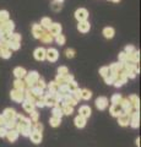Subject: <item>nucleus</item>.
<instances>
[{"instance_id":"45","label":"nucleus","mask_w":141,"mask_h":147,"mask_svg":"<svg viewBox=\"0 0 141 147\" xmlns=\"http://www.w3.org/2000/svg\"><path fill=\"white\" fill-rule=\"evenodd\" d=\"M70 94L72 96V98H74L77 103L80 102V99H81V90H80V88H77L76 91H74V92H72V93H70Z\"/></svg>"},{"instance_id":"53","label":"nucleus","mask_w":141,"mask_h":147,"mask_svg":"<svg viewBox=\"0 0 141 147\" xmlns=\"http://www.w3.org/2000/svg\"><path fill=\"white\" fill-rule=\"evenodd\" d=\"M51 9L54 11H60L61 10V5H60V3H57V1H54L53 4H51Z\"/></svg>"},{"instance_id":"24","label":"nucleus","mask_w":141,"mask_h":147,"mask_svg":"<svg viewBox=\"0 0 141 147\" xmlns=\"http://www.w3.org/2000/svg\"><path fill=\"white\" fill-rule=\"evenodd\" d=\"M5 137H7L9 142H15L17 139H19V132H17L15 129H12V130H7Z\"/></svg>"},{"instance_id":"49","label":"nucleus","mask_w":141,"mask_h":147,"mask_svg":"<svg viewBox=\"0 0 141 147\" xmlns=\"http://www.w3.org/2000/svg\"><path fill=\"white\" fill-rule=\"evenodd\" d=\"M75 54H76V52H75V49H72V48H67L65 50V55L67 59H72L75 57Z\"/></svg>"},{"instance_id":"30","label":"nucleus","mask_w":141,"mask_h":147,"mask_svg":"<svg viewBox=\"0 0 141 147\" xmlns=\"http://www.w3.org/2000/svg\"><path fill=\"white\" fill-rule=\"evenodd\" d=\"M30 91L32 92V93L36 96V97H43V96H44V90L39 88L38 86H33V87H31Z\"/></svg>"},{"instance_id":"6","label":"nucleus","mask_w":141,"mask_h":147,"mask_svg":"<svg viewBox=\"0 0 141 147\" xmlns=\"http://www.w3.org/2000/svg\"><path fill=\"white\" fill-rule=\"evenodd\" d=\"M75 18L79 22H81V21H87V18H88V11L86 10L85 7L77 9V10L75 11Z\"/></svg>"},{"instance_id":"39","label":"nucleus","mask_w":141,"mask_h":147,"mask_svg":"<svg viewBox=\"0 0 141 147\" xmlns=\"http://www.w3.org/2000/svg\"><path fill=\"white\" fill-rule=\"evenodd\" d=\"M121 99H123L121 94H119V93H114V94H113L112 97H111V103H112V104H119Z\"/></svg>"},{"instance_id":"51","label":"nucleus","mask_w":141,"mask_h":147,"mask_svg":"<svg viewBox=\"0 0 141 147\" xmlns=\"http://www.w3.org/2000/svg\"><path fill=\"white\" fill-rule=\"evenodd\" d=\"M55 84L58 86H60V85H65L66 84V80H65V76H57L55 77Z\"/></svg>"},{"instance_id":"33","label":"nucleus","mask_w":141,"mask_h":147,"mask_svg":"<svg viewBox=\"0 0 141 147\" xmlns=\"http://www.w3.org/2000/svg\"><path fill=\"white\" fill-rule=\"evenodd\" d=\"M53 24L52 20H51V17H43L42 20H40V26H42V28L44 30H48L49 27H51V25Z\"/></svg>"},{"instance_id":"1","label":"nucleus","mask_w":141,"mask_h":147,"mask_svg":"<svg viewBox=\"0 0 141 147\" xmlns=\"http://www.w3.org/2000/svg\"><path fill=\"white\" fill-rule=\"evenodd\" d=\"M38 80H39V74L37 71H30V72H27L25 76V85H26V87L31 88V87L36 86Z\"/></svg>"},{"instance_id":"46","label":"nucleus","mask_w":141,"mask_h":147,"mask_svg":"<svg viewBox=\"0 0 141 147\" xmlns=\"http://www.w3.org/2000/svg\"><path fill=\"white\" fill-rule=\"evenodd\" d=\"M67 74H69V69L66 66H59L58 67V75L59 76H65Z\"/></svg>"},{"instance_id":"9","label":"nucleus","mask_w":141,"mask_h":147,"mask_svg":"<svg viewBox=\"0 0 141 147\" xmlns=\"http://www.w3.org/2000/svg\"><path fill=\"white\" fill-rule=\"evenodd\" d=\"M61 30H63L61 28V25L60 24H57V22H55V24H52L51 25V27L48 28V32H49V34H51L53 38H54V37H57L58 34L61 33Z\"/></svg>"},{"instance_id":"43","label":"nucleus","mask_w":141,"mask_h":147,"mask_svg":"<svg viewBox=\"0 0 141 147\" xmlns=\"http://www.w3.org/2000/svg\"><path fill=\"white\" fill-rule=\"evenodd\" d=\"M109 74H111V71H109V67L108 66H102L101 69H99V75H101L103 79H104V77H107Z\"/></svg>"},{"instance_id":"52","label":"nucleus","mask_w":141,"mask_h":147,"mask_svg":"<svg viewBox=\"0 0 141 147\" xmlns=\"http://www.w3.org/2000/svg\"><path fill=\"white\" fill-rule=\"evenodd\" d=\"M0 58H4V59H9L11 58V50L10 49H3L1 52V57Z\"/></svg>"},{"instance_id":"31","label":"nucleus","mask_w":141,"mask_h":147,"mask_svg":"<svg viewBox=\"0 0 141 147\" xmlns=\"http://www.w3.org/2000/svg\"><path fill=\"white\" fill-rule=\"evenodd\" d=\"M40 42H43V43H52L53 42V37L49 34V32H43L42 36H40Z\"/></svg>"},{"instance_id":"35","label":"nucleus","mask_w":141,"mask_h":147,"mask_svg":"<svg viewBox=\"0 0 141 147\" xmlns=\"http://www.w3.org/2000/svg\"><path fill=\"white\" fill-rule=\"evenodd\" d=\"M91 97H92V92H91L90 90H81V99H85V100H88L91 99Z\"/></svg>"},{"instance_id":"19","label":"nucleus","mask_w":141,"mask_h":147,"mask_svg":"<svg viewBox=\"0 0 141 147\" xmlns=\"http://www.w3.org/2000/svg\"><path fill=\"white\" fill-rule=\"evenodd\" d=\"M140 61V52L135 50L134 53H131L128 55V60L126 63H130V64H138Z\"/></svg>"},{"instance_id":"57","label":"nucleus","mask_w":141,"mask_h":147,"mask_svg":"<svg viewBox=\"0 0 141 147\" xmlns=\"http://www.w3.org/2000/svg\"><path fill=\"white\" fill-rule=\"evenodd\" d=\"M5 124H6V120L4 119L1 114H0V127H5Z\"/></svg>"},{"instance_id":"18","label":"nucleus","mask_w":141,"mask_h":147,"mask_svg":"<svg viewBox=\"0 0 141 147\" xmlns=\"http://www.w3.org/2000/svg\"><path fill=\"white\" fill-rule=\"evenodd\" d=\"M128 99H129L130 104L133 105V108L139 112V109H140V99H139L138 96H136V94H131V96H129V97H128Z\"/></svg>"},{"instance_id":"58","label":"nucleus","mask_w":141,"mask_h":147,"mask_svg":"<svg viewBox=\"0 0 141 147\" xmlns=\"http://www.w3.org/2000/svg\"><path fill=\"white\" fill-rule=\"evenodd\" d=\"M6 132H7V130L5 127H0V137H5Z\"/></svg>"},{"instance_id":"41","label":"nucleus","mask_w":141,"mask_h":147,"mask_svg":"<svg viewBox=\"0 0 141 147\" xmlns=\"http://www.w3.org/2000/svg\"><path fill=\"white\" fill-rule=\"evenodd\" d=\"M43 129H44L43 124H40V123H38V121L32 124V131H36V132H42V131H43Z\"/></svg>"},{"instance_id":"54","label":"nucleus","mask_w":141,"mask_h":147,"mask_svg":"<svg viewBox=\"0 0 141 147\" xmlns=\"http://www.w3.org/2000/svg\"><path fill=\"white\" fill-rule=\"evenodd\" d=\"M118 57H119V61L120 63H126V60H128V54L124 53V52H120Z\"/></svg>"},{"instance_id":"42","label":"nucleus","mask_w":141,"mask_h":147,"mask_svg":"<svg viewBox=\"0 0 141 147\" xmlns=\"http://www.w3.org/2000/svg\"><path fill=\"white\" fill-rule=\"evenodd\" d=\"M55 42L59 44V45H64L65 44V42H66V37L64 36V34H58L57 37H55Z\"/></svg>"},{"instance_id":"28","label":"nucleus","mask_w":141,"mask_h":147,"mask_svg":"<svg viewBox=\"0 0 141 147\" xmlns=\"http://www.w3.org/2000/svg\"><path fill=\"white\" fill-rule=\"evenodd\" d=\"M58 87L59 86L55 84V81L49 82V84H48V94H51V96L55 94L57 92H58Z\"/></svg>"},{"instance_id":"15","label":"nucleus","mask_w":141,"mask_h":147,"mask_svg":"<svg viewBox=\"0 0 141 147\" xmlns=\"http://www.w3.org/2000/svg\"><path fill=\"white\" fill-rule=\"evenodd\" d=\"M26 74H27L26 69H25V67H22V66H17V67L13 69V75H15L16 79H20V80L25 79Z\"/></svg>"},{"instance_id":"48","label":"nucleus","mask_w":141,"mask_h":147,"mask_svg":"<svg viewBox=\"0 0 141 147\" xmlns=\"http://www.w3.org/2000/svg\"><path fill=\"white\" fill-rule=\"evenodd\" d=\"M31 114V118H30V120L32 121V123H37L38 121V118H39V114H38V112L37 110H33V112H31L30 113Z\"/></svg>"},{"instance_id":"16","label":"nucleus","mask_w":141,"mask_h":147,"mask_svg":"<svg viewBox=\"0 0 141 147\" xmlns=\"http://www.w3.org/2000/svg\"><path fill=\"white\" fill-rule=\"evenodd\" d=\"M118 124L120 126H128L130 124V115L129 114H120L118 117Z\"/></svg>"},{"instance_id":"22","label":"nucleus","mask_w":141,"mask_h":147,"mask_svg":"<svg viewBox=\"0 0 141 147\" xmlns=\"http://www.w3.org/2000/svg\"><path fill=\"white\" fill-rule=\"evenodd\" d=\"M102 34L104 36V38L112 39L113 37H114V34H115V31H114L113 27H104L103 31H102Z\"/></svg>"},{"instance_id":"14","label":"nucleus","mask_w":141,"mask_h":147,"mask_svg":"<svg viewBox=\"0 0 141 147\" xmlns=\"http://www.w3.org/2000/svg\"><path fill=\"white\" fill-rule=\"evenodd\" d=\"M43 98H44V104L47 107H55V105H58V100L51 94H44Z\"/></svg>"},{"instance_id":"3","label":"nucleus","mask_w":141,"mask_h":147,"mask_svg":"<svg viewBox=\"0 0 141 147\" xmlns=\"http://www.w3.org/2000/svg\"><path fill=\"white\" fill-rule=\"evenodd\" d=\"M45 59L51 63H55L59 59V52L55 48H49L45 49Z\"/></svg>"},{"instance_id":"36","label":"nucleus","mask_w":141,"mask_h":147,"mask_svg":"<svg viewBox=\"0 0 141 147\" xmlns=\"http://www.w3.org/2000/svg\"><path fill=\"white\" fill-rule=\"evenodd\" d=\"M58 93H59V94H61V96L69 94L70 92H69V88H67V84L59 86V87H58Z\"/></svg>"},{"instance_id":"25","label":"nucleus","mask_w":141,"mask_h":147,"mask_svg":"<svg viewBox=\"0 0 141 147\" xmlns=\"http://www.w3.org/2000/svg\"><path fill=\"white\" fill-rule=\"evenodd\" d=\"M5 38L7 39V42H21V34L20 33H15V32H12V33H9L7 36H5Z\"/></svg>"},{"instance_id":"10","label":"nucleus","mask_w":141,"mask_h":147,"mask_svg":"<svg viewBox=\"0 0 141 147\" xmlns=\"http://www.w3.org/2000/svg\"><path fill=\"white\" fill-rule=\"evenodd\" d=\"M96 107L98 110H104L107 107H108V98L104 97V96H101V97H98L96 99Z\"/></svg>"},{"instance_id":"34","label":"nucleus","mask_w":141,"mask_h":147,"mask_svg":"<svg viewBox=\"0 0 141 147\" xmlns=\"http://www.w3.org/2000/svg\"><path fill=\"white\" fill-rule=\"evenodd\" d=\"M52 117H55V118H60L64 115L63 114V110H61V107H59V105H55V107H53V110H52Z\"/></svg>"},{"instance_id":"29","label":"nucleus","mask_w":141,"mask_h":147,"mask_svg":"<svg viewBox=\"0 0 141 147\" xmlns=\"http://www.w3.org/2000/svg\"><path fill=\"white\" fill-rule=\"evenodd\" d=\"M22 108H24L27 113H31V112H33L36 107H34L33 103H31V102H28V100L25 99L24 102H22Z\"/></svg>"},{"instance_id":"47","label":"nucleus","mask_w":141,"mask_h":147,"mask_svg":"<svg viewBox=\"0 0 141 147\" xmlns=\"http://www.w3.org/2000/svg\"><path fill=\"white\" fill-rule=\"evenodd\" d=\"M20 47H21V44L19 42H9V47L7 48L12 52V50H19Z\"/></svg>"},{"instance_id":"55","label":"nucleus","mask_w":141,"mask_h":147,"mask_svg":"<svg viewBox=\"0 0 141 147\" xmlns=\"http://www.w3.org/2000/svg\"><path fill=\"white\" fill-rule=\"evenodd\" d=\"M135 52V47L133 44H129V45H126L125 47V49H124V53H126V54H131V53H134Z\"/></svg>"},{"instance_id":"20","label":"nucleus","mask_w":141,"mask_h":147,"mask_svg":"<svg viewBox=\"0 0 141 147\" xmlns=\"http://www.w3.org/2000/svg\"><path fill=\"white\" fill-rule=\"evenodd\" d=\"M30 139H31V141H32L33 144H36V145L40 144V142H42V140H43L42 132H36V131H32V132H31V135H30Z\"/></svg>"},{"instance_id":"27","label":"nucleus","mask_w":141,"mask_h":147,"mask_svg":"<svg viewBox=\"0 0 141 147\" xmlns=\"http://www.w3.org/2000/svg\"><path fill=\"white\" fill-rule=\"evenodd\" d=\"M74 123H75V126H76V127L82 129V127H85V125H86V119L82 118V117H80V115H77V117L74 119Z\"/></svg>"},{"instance_id":"8","label":"nucleus","mask_w":141,"mask_h":147,"mask_svg":"<svg viewBox=\"0 0 141 147\" xmlns=\"http://www.w3.org/2000/svg\"><path fill=\"white\" fill-rule=\"evenodd\" d=\"M16 110L13 108H6L5 110L3 112L1 115L4 117V119H5L6 121H10V120H15V117H16Z\"/></svg>"},{"instance_id":"4","label":"nucleus","mask_w":141,"mask_h":147,"mask_svg":"<svg viewBox=\"0 0 141 147\" xmlns=\"http://www.w3.org/2000/svg\"><path fill=\"white\" fill-rule=\"evenodd\" d=\"M119 105H120V108H121V114H130L133 113V105L130 104V102H129V99L128 98H123L121 100H120V103H119Z\"/></svg>"},{"instance_id":"21","label":"nucleus","mask_w":141,"mask_h":147,"mask_svg":"<svg viewBox=\"0 0 141 147\" xmlns=\"http://www.w3.org/2000/svg\"><path fill=\"white\" fill-rule=\"evenodd\" d=\"M109 67V71L111 72H114V74H118L119 71H121L123 69H124V63H113L111 64V66H108Z\"/></svg>"},{"instance_id":"32","label":"nucleus","mask_w":141,"mask_h":147,"mask_svg":"<svg viewBox=\"0 0 141 147\" xmlns=\"http://www.w3.org/2000/svg\"><path fill=\"white\" fill-rule=\"evenodd\" d=\"M117 77H118V74L111 72L107 77H104V82H106L107 85H113V84H114V81L117 80Z\"/></svg>"},{"instance_id":"17","label":"nucleus","mask_w":141,"mask_h":147,"mask_svg":"<svg viewBox=\"0 0 141 147\" xmlns=\"http://www.w3.org/2000/svg\"><path fill=\"white\" fill-rule=\"evenodd\" d=\"M43 32H44V30L42 28V26H40V25L34 24V25L32 26V34H33V37H34L36 39H39Z\"/></svg>"},{"instance_id":"37","label":"nucleus","mask_w":141,"mask_h":147,"mask_svg":"<svg viewBox=\"0 0 141 147\" xmlns=\"http://www.w3.org/2000/svg\"><path fill=\"white\" fill-rule=\"evenodd\" d=\"M61 110H63L64 115H71V114L74 113V107H71V105H63Z\"/></svg>"},{"instance_id":"56","label":"nucleus","mask_w":141,"mask_h":147,"mask_svg":"<svg viewBox=\"0 0 141 147\" xmlns=\"http://www.w3.org/2000/svg\"><path fill=\"white\" fill-rule=\"evenodd\" d=\"M36 86H38L39 88H42V90H44L45 87H47V84H45V81L42 79V77H39V80L37 81V84H36Z\"/></svg>"},{"instance_id":"60","label":"nucleus","mask_w":141,"mask_h":147,"mask_svg":"<svg viewBox=\"0 0 141 147\" xmlns=\"http://www.w3.org/2000/svg\"><path fill=\"white\" fill-rule=\"evenodd\" d=\"M55 1H57V3H63L64 0H55Z\"/></svg>"},{"instance_id":"7","label":"nucleus","mask_w":141,"mask_h":147,"mask_svg":"<svg viewBox=\"0 0 141 147\" xmlns=\"http://www.w3.org/2000/svg\"><path fill=\"white\" fill-rule=\"evenodd\" d=\"M129 125H131V127H134V129L139 127V125H140V113L138 112V110H135V112H133L130 114V124Z\"/></svg>"},{"instance_id":"44","label":"nucleus","mask_w":141,"mask_h":147,"mask_svg":"<svg viewBox=\"0 0 141 147\" xmlns=\"http://www.w3.org/2000/svg\"><path fill=\"white\" fill-rule=\"evenodd\" d=\"M67 88H69V92L70 93H72L74 91H76L77 88H79V86H77V82L74 80V81H71L67 84Z\"/></svg>"},{"instance_id":"38","label":"nucleus","mask_w":141,"mask_h":147,"mask_svg":"<svg viewBox=\"0 0 141 147\" xmlns=\"http://www.w3.org/2000/svg\"><path fill=\"white\" fill-rule=\"evenodd\" d=\"M49 124H51V126H53V127H58L61 124V119L60 118L52 117L51 119H49Z\"/></svg>"},{"instance_id":"12","label":"nucleus","mask_w":141,"mask_h":147,"mask_svg":"<svg viewBox=\"0 0 141 147\" xmlns=\"http://www.w3.org/2000/svg\"><path fill=\"white\" fill-rule=\"evenodd\" d=\"M91 28V25L88 21H81L77 24V31L80 32V33H87Z\"/></svg>"},{"instance_id":"61","label":"nucleus","mask_w":141,"mask_h":147,"mask_svg":"<svg viewBox=\"0 0 141 147\" xmlns=\"http://www.w3.org/2000/svg\"><path fill=\"white\" fill-rule=\"evenodd\" d=\"M112 1H114V3H119L120 0H112Z\"/></svg>"},{"instance_id":"2","label":"nucleus","mask_w":141,"mask_h":147,"mask_svg":"<svg viewBox=\"0 0 141 147\" xmlns=\"http://www.w3.org/2000/svg\"><path fill=\"white\" fill-rule=\"evenodd\" d=\"M10 97L13 102L16 103H22L25 100V91H19V90H15L13 88L10 92Z\"/></svg>"},{"instance_id":"23","label":"nucleus","mask_w":141,"mask_h":147,"mask_svg":"<svg viewBox=\"0 0 141 147\" xmlns=\"http://www.w3.org/2000/svg\"><path fill=\"white\" fill-rule=\"evenodd\" d=\"M109 113L112 114V117L118 118L121 114V108L119 104H112L111 108H109Z\"/></svg>"},{"instance_id":"13","label":"nucleus","mask_w":141,"mask_h":147,"mask_svg":"<svg viewBox=\"0 0 141 147\" xmlns=\"http://www.w3.org/2000/svg\"><path fill=\"white\" fill-rule=\"evenodd\" d=\"M91 113H92V110H91V108L88 107V105H81L80 109H79V115L85 118V119L90 118Z\"/></svg>"},{"instance_id":"11","label":"nucleus","mask_w":141,"mask_h":147,"mask_svg":"<svg viewBox=\"0 0 141 147\" xmlns=\"http://www.w3.org/2000/svg\"><path fill=\"white\" fill-rule=\"evenodd\" d=\"M33 57H34V59L37 61H43L44 59H45V49L43 47L37 48L33 52Z\"/></svg>"},{"instance_id":"50","label":"nucleus","mask_w":141,"mask_h":147,"mask_svg":"<svg viewBox=\"0 0 141 147\" xmlns=\"http://www.w3.org/2000/svg\"><path fill=\"white\" fill-rule=\"evenodd\" d=\"M34 107H38V108L45 107V104H44V98H43V97H38L37 100L34 102Z\"/></svg>"},{"instance_id":"40","label":"nucleus","mask_w":141,"mask_h":147,"mask_svg":"<svg viewBox=\"0 0 141 147\" xmlns=\"http://www.w3.org/2000/svg\"><path fill=\"white\" fill-rule=\"evenodd\" d=\"M9 20V11L7 10H0V24Z\"/></svg>"},{"instance_id":"59","label":"nucleus","mask_w":141,"mask_h":147,"mask_svg":"<svg viewBox=\"0 0 141 147\" xmlns=\"http://www.w3.org/2000/svg\"><path fill=\"white\" fill-rule=\"evenodd\" d=\"M136 146L140 147V137H138V139H136Z\"/></svg>"},{"instance_id":"26","label":"nucleus","mask_w":141,"mask_h":147,"mask_svg":"<svg viewBox=\"0 0 141 147\" xmlns=\"http://www.w3.org/2000/svg\"><path fill=\"white\" fill-rule=\"evenodd\" d=\"M13 88L19 90V91H25L26 90L25 81L24 80H20V79H16L15 81H13Z\"/></svg>"},{"instance_id":"5","label":"nucleus","mask_w":141,"mask_h":147,"mask_svg":"<svg viewBox=\"0 0 141 147\" xmlns=\"http://www.w3.org/2000/svg\"><path fill=\"white\" fill-rule=\"evenodd\" d=\"M0 30L4 32V34L7 36L9 33H12L13 30H15V24L12 21L7 20L5 22H3V24H0Z\"/></svg>"}]
</instances>
